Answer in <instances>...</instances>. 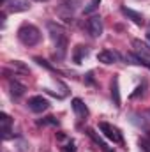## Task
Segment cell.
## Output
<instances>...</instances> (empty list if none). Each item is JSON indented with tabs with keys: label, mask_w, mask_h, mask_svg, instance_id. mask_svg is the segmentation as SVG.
<instances>
[{
	"label": "cell",
	"mask_w": 150,
	"mask_h": 152,
	"mask_svg": "<svg viewBox=\"0 0 150 152\" xmlns=\"http://www.w3.org/2000/svg\"><path fill=\"white\" fill-rule=\"evenodd\" d=\"M37 2H46V0H37Z\"/></svg>",
	"instance_id": "cb8c5ba5"
},
{
	"label": "cell",
	"mask_w": 150,
	"mask_h": 152,
	"mask_svg": "<svg viewBox=\"0 0 150 152\" xmlns=\"http://www.w3.org/2000/svg\"><path fill=\"white\" fill-rule=\"evenodd\" d=\"M133 51H134L138 57H141L143 60L150 62V46L147 42H143V41H140V39H134V41H133Z\"/></svg>",
	"instance_id": "8992f818"
},
{
	"label": "cell",
	"mask_w": 150,
	"mask_h": 152,
	"mask_svg": "<svg viewBox=\"0 0 150 152\" xmlns=\"http://www.w3.org/2000/svg\"><path fill=\"white\" fill-rule=\"evenodd\" d=\"M118 58H120L118 53H117V51H111V50H103V51L97 53V60H99L101 64H106V66L118 62Z\"/></svg>",
	"instance_id": "ba28073f"
},
{
	"label": "cell",
	"mask_w": 150,
	"mask_h": 152,
	"mask_svg": "<svg viewBox=\"0 0 150 152\" xmlns=\"http://www.w3.org/2000/svg\"><path fill=\"white\" fill-rule=\"evenodd\" d=\"M71 104H73V110H74V113L78 115L79 118H85V117L88 115V108H87V104H85V103H83L79 97H74Z\"/></svg>",
	"instance_id": "8fae6325"
},
{
	"label": "cell",
	"mask_w": 150,
	"mask_h": 152,
	"mask_svg": "<svg viewBox=\"0 0 150 152\" xmlns=\"http://www.w3.org/2000/svg\"><path fill=\"white\" fill-rule=\"evenodd\" d=\"M48 30H50V36H51L55 48L58 50V58H62L66 55V48H67V34H66L64 27H60L58 23H48Z\"/></svg>",
	"instance_id": "6da1fadb"
},
{
	"label": "cell",
	"mask_w": 150,
	"mask_h": 152,
	"mask_svg": "<svg viewBox=\"0 0 150 152\" xmlns=\"http://www.w3.org/2000/svg\"><path fill=\"white\" fill-rule=\"evenodd\" d=\"M12 67L18 69V71H21V73H28V67L23 62H20V60H12Z\"/></svg>",
	"instance_id": "ac0fdd59"
},
{
	"label": "cell",
	"mask_w": 150,
	"mask_h": 152,
	"mask_svg": "<svg viewBox=\"0 0 150 152\" xmlns=\"http://www.w3.org/2000/svg\"><path fill=\"white\" fill-rule=\"evenodd\" d=\"M87 30L92 37H101L103 36V20H101V16H90L87 20Z\"/></svg>",
	"instance_id": "277c9868"
},
{
	"label": "cell",
	"mask_w": 150,
	"mask_h": 152,
	"mask_svg": "<svg viewBox=\"0 0 150 152\" xmlns=\"http://www.w3.org/2000/svg\"><path fill=\"white\" fill-rule=\"evenodd\" d=\"M122 14H124L127 20H131L134 25H138V27L145 25V18H143V14H141V12H138V11H134V9H129V7H122Z\"/></svg>",
	"instance_id": "52a82bcc"
},
{
	"label": "cell",
	"mask_w": 150,
	"mask_h": 152,
	"mask_svg": "<svg viewBox=\"0 0 150 152\" xmlns=\"http://www.w3.org/2000/svg\"><path fill=\"white\" fill-rule=\"evenodd\" d=\"M99 4H101V0H90V4H88L85 9H83V12H85V14H90V12H94V11L99 7Z\"/></svg>",
	"instance_id": "e0dca14e"
},
{
	"label": "cell",
	"mask_w": 150,
	"mask_h": 152,
	"mask_svg": "<svg viewBox=\"0 0 150 152\" xmlns=\"http://www.w3.org/2000/svg\"><path fill=\"white\" fill-rule=\"evenodd\" d=\"M99 129H101V133H103L108 140H111L113 143L124 145V136H122V133H120V129H118L117 126H113L110 122H99Z\"/></svg>",
	"instance_id": "3957f363"
},
{
	"label": "cell",
	"mask_w": 150,
	"mask_h": 152,
	"mask_svg": "<svg viewBox=\"0 0 150 152\" xmlns=\"http://www.w3.org/2000/svg\"><path fill=\"white\" fill-rule=\"evenodd\" d=\"M34 60H36V62H37L39 66H44V67H46V69H50V71H55V67H53V66H51V64H48V62H46V60H44V58H39V57H36V58H34Z\"/></svg>",
	"instance_id": "d6986e66"
},
{
	"label": "cell",
	"mask_w": 150,
	"mask_h": 152,
	"mask_svg": "<svg viewBox=\"0 0 150 152\" xmlns=\"http://www.w3.org/2000/svg\"><path fill=\"white\" fill-rule=\"evenodd\" d=\"M18 39L25 46H36L41 41V30L32 23H25L18 28Z\"/></svg>",
	"instance_id": "7a4b0ae2"
},
{
	"label": "cell",
	"mask_w": 150,
	"mask_h": 152,
	"mask_svg": "<svg viewBox=\"0 0 150 152\" xmlns=\"http://www.w3.org/2000/svg\"><path fill=\"white\" fill-rule=\"evenodd\" d=\"M41 124H58V120H55V117H46L44 120H41Z\"/></svg>",
	"instance_id": "7402d4cb"
},
{
	"label": "cell",
	"mask_w": 150,
	"mask_h": 152,
	"mask_svg": "<svg viewBox=\"0 0 150 152\" xmlns=\"http://www.w3.org/2000/svg\"><path fill=\"white\" fill-rule=\"evenodd\" d=\"M11 126H12L11 117L2 112V113H0V129H2V136H4V140H7V138L11 136Z\"/></svg>",
	"instance_id": "30bf717a"
},
{
	"label": "cell",
	"mask_w": 150,
	"mask_h": 152,
	"mask_svg": "<svg viewBox=\"0 0 150 152\" xmlns=\"http://www.w3.org/2000/svg\"><path fill=\"white\" fill-rule=\"evenodd\" d=\"M5 5H7L9 12H23V11L30 9V2L28 0H9Z\"/></svg>",
	"instance_id": "9c48e42d"
},
{
	"label": "cell",
	"mask_w": 150,
	"mask_h": 152,
	"mask_svg": "<svg viewBox=\"0 0 150 152\" xmlns=\"http://www.w3.org/2000/svg\"><path fill=\"white\" fill-rule=\"evenodd\" d=\"M147 39L150 41V28H149V32H147Z\"/></svg>",
	"instance_id": "603a6c76"
},
{
	"label": "cell",
	"mask_w": 150,
	"mask_h": 152,
	"mask_svg": "<svg viewBox=\"0 0 150 152\" xmlns=\"http://www.w3.org/2000/svg\"><path fill=\"white\" fill-rule=\"evenodd\" d=\"M140 147H141L145 152H150V142L145 140V138H141V140H140Z\"/></svg>",
	"instance_id": "44dd1931"
},
{
	"label": "cell",
	"mask_w": 150,
	"mask_h": 152,
	"mask_svg": "<svg viewBox=\"0 0 150 152\" xmlns=\"http://www.w3.org/2000/svg\"><path fill=\"white\" fill-rule=\"evenodd\" d=\"M87 53H88L87 46H81V44H78V46L74 48V53H73V58H74L76 64H81V60H83V57H87Z\"/></svg>",
	"instance_id": "9a60e30c"
},
{
	"label": "cell",
	"mask_w": 150,
	"mask_h": 152,
	"mask_svg": "<svg viewBox=\"0 0 150 152\" xmlns=\"http://www.w3.org/2000/svg\"><path fill=\"white\" fill-rule=\"evenodd\" d=\"M125 60L129 62V64H136V66H143V67H147V69H150V62H147V60H143L141 57H138L134 51H131V53H127L125 55Z\"/></svg>",
	"instance_id": "4fadbf2b"
},
{
	"label": "cell",
	"mask_w": 150,
	"mask_h": 152,
	"mask_svg": "<svg viewBox=\"0 0 150 152\" xmlns=\"http://www.w3.org/2000/svg\"><path fill=\"white\" fill-rule=\"evenodd\" d=\"M111 99H113V104L117 106V108H120V88H118V78L117 76H113L111 80Z\"/></svg>",
	"instance_id": "7c38bea8"
},
{
	"label": "cell",
	"mask_w": 150,
	"mask_h": 152,
	"mask_svg": "<svg viewBox=\"0 0 150 152\" xmlns=\"http://www.w3.org/2000/svg\"><path fill=\"white\" fill-rule=\"evenodd\" d=\"M9 88H11V96L12 97H21L23 94H25V85H21L20 81H16V80H12L11 83H9Z\"/></svg>",
	"instance_id": "5bb4252c"
},
{
	"label": "cell",
	"mask_w": 150,
	"mask_h": 152,
	"mask_svg": "<svg viewBox=\"0 0 150 152\" xmlns=\"http://www.w3.org/2000/svg\"><path fill=\"white\" fill-rule=\"evenodd\" d=\"M62 152H76L74 142H69V143H66V145L62 147Z\"/></svg>",
	"instance_id": "ffe728a7"
},
{
	"label": "cell",
	"mask_w": 150,
	"mask_h": 152,
	"mask_svg": "<svg viewBox=\"0 0 150 152\" xmlns=\"http://www.w3.org/2000/svg\"><path fill=\"white\" fill-rule=\"evenodd\" d=\"M28 108H30L34 113H42V112H46V110L50 108V103H48V99L42 97V96H34V97L28 99Z\"/></svg>",
	"instance_id": "5b68a950"
},
{
	"label": "cell",
	"mask_w": 150,
	"mask_h": 152,
	"mask_svg": "<svg viewBox=\"0 0 150 152\" xmlns=\"http://www.w3.org/2000/svg\"><path fill=\"white\" fill-rule=\"evenodd\" d=\"M87 133H88V136H90V138H92V140H94V142H95V143H97V145H99L104 152H113V151H110V149H108V145H106V143L97 136V134H95V131H94V129H87Z\"/></svg>",
	"instance_id": "2e32d148"
}]
</instances>
